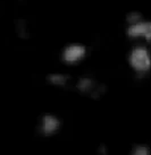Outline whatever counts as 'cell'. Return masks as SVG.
Here are the masks:
<instances>
[{
	"instance_id": "cell-5",
	"label": "cell",
	"mask_w": 151,
	"mask_h": 155,
	"mask_svg": "<svg viewBox=\"0 0 151 155\" xmlns=\"http://www.w3.org/2000/svg\"><path fill=\"white\" fill-rule=\"evenodd\" d=\"M129 155H150V151L144 145H138L132 150Z\"/></svg>"
},
{
	"instance_id": "cell-1",
	"label": "cell",
	"mask_w": 151,
	"mask_h": 155,
	"mask_svg": "<svg viewBox=\"0 0 151 155\" xmlns=\"http://www.w3.org/2000/svg\"><path fill=\"white\" fill-rule=\"evenodd\" d=\"M131 68L138 74H146L151 69V53L144 45H136L127 56Z\"/></svg>"
},
{
	"instance_id": "cell-4",
	"label": "cell",
	"mask_w": 151,
	"mask_h": 155,
	"mask_svg": "<svg viewBox=\"0 0 151 155\" xmlns=\"http://www.w3.org/2000/svg\"><path fill=\"white\" fill-rule=\"evenodd\" d=\"M48 81L55 86H65L69 81V76L61 73H52L48 76Z\"/></svg>"
},
{
	"instance_id": "cell-6",
	"label": "cell",
	"mask_w": 151,
	"mask_h": 155,
	"mask_svg": "<svg viewBox=\"0 0 151 155\" xmlns=\"http://www.w3.org/2000/svg\"><path fill=\"white\" fill-rule=\"evenodd\" d=\"M143 40L147 42H151V21H146V23H144Z\"/></svg>"
},
{
	"instance_id": "cell-3",
	"label": "cell",
	"mask_w": 151,
	"mask_h": 155,
	"mask_svg": "<svg viewBox=\"0 0 151 155\" xmlns=\"http://www.w3.org/2000/svg\"><path fill=\"white\" fill-rule=\"evenodd\" d=\"M59 127H60V121L52 114H44L39 119L38 130L44 136H50L55 134L59 129Z\"/></svg>"
},
{
	"instance_id": "cell-2",
	"label": "cell",
	"mask_w": 151,
	"mask_h": 155,
	"mask_svg": "<svg viewBox=\"0 0 151 155\" xmlns=\"http://www.w3.org/2000/svg\"><path fill=\"white\" fill-rule=\"evenodd\" d=\"M86 56V48L82 43L67 44L63 49L61 59L67 65H76Z\"/></svg>"
}]
</instances>
